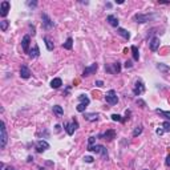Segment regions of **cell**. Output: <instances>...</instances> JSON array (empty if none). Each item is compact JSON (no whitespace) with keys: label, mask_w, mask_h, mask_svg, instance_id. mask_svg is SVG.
Listing matches in <instances>:
<instances>
[{"label":"cell","mask_w":170,"mask_h":170,"mask_svg":"<svg viewBox=\"0 0 170 170\" xmlns=\"http://www.w3.org/2000/svg\"><path fill=\"white\" fill-rule=\"evenodd\" d=\"M96 85H97V87H102V85H104V83H102L101 80H97V81H96Z\"/></svg>","instance_id":"74e56055"},{"label":"cell","mask_w":170,"mask_h":170,"mask_svg":"<svg viewBox=\"0 0 170 170\" xmlns=\"http://www.w3.org/2000/svg\"><path fill=\"white\" fill-rule=\"evenodd\" d=\"M29 43H31V37H29V35H25L23 37V41H21V48H23L24 52L29 53Z\"/></svg>","instance_id":"7c38bea8"},{"label":"cell","mask_w":170,"mask_h":170,"mask_svg":"<svg viewBox=\"0 0 170 170\" xmlns=\"http://www.w3.org/2000/svg\"><path fill=\"white\" fill-rule=\"evenodd\" d=\"M132 52H133V59H134L135 61H138L140 53H138V49H137V47H135V45H132Z\"/></svg>","instance_id":"603a6c76"},{"label":"cell","mask_w":170,"mask_h":170,"mask_svg":"<svg viewBox=\"0 0 170 170\" xmlns=\"http://www.w3.org/2000/svg\"><path fill=\"white\" fill-rule=\"evenodd\" d=\"M157 18V15L156 13H152V15H144V13H137L134 16V20L137 21V23H146V21L152 20V19Z\"/></svg>","instance_id":"3957f363"},{"label":"cell","mask_w":170,"mask_h":170,"mask_svg":"<svg viewBox=\"0 0 170 170\" xmlns=\"http://www.w3.org/2000/svg\"><path fill=\"white\" fill-rule=\"evenodd\" d=\"M98 137H100V138H104V140H108V141H112L113 138H116V132L113 129H109V130H107L105 133L100 134Z\"/></svg>","instance_id":"8fae6325"},{"label":"cell","mask_w":170,"mask_h":170,"mask_svg":"<svg viewBox=\"0 0 170 170\" xmlns=\"http://www.w3.org/2000/svg\"><path fill=\"white\" fill-rule=\"evenodd\" d=\"M98 69V65H97V63H93L92 65H89V66H87L85 69H84V72H83V76L84 77H88V76H90V75H93V73H96V71Z\"/></svg>","instance_id":"8992f818"},{"label":"cell","mask_w":170,"mask_h":170,"mask_svg":"<svg viewBox=\"0 0 170 170\" xmlns=\"http://www.w3.org/2000/svg\"><path fill=\"white\" fill-rule=\"evenodd\" d=\"M84 161H85V162H88V164H92V162H93V157H89V156L84 157Z\"/></svg>","instance_id":"d6a6232c"},{"label":"cell","mask_w":170,"mask_h":170,"mask_svg":"<svg viewBox=\"0 0 170 170\" xmlns=\"http://www.w3.org/2000/svg\"><path fill=\"white\" fill-rule=\"evenodd\" d=\"M85 108H87V105H84V104H78L76 109H77V112H80V113H84V112H85Z\"/></svg>","instance_id":"1f68e13d"},{"label":"cell","mask_w":170,"mask_h":170,"mask_svg":"<svg viewBox=\"0 0 170 170\" xmlns=\"http://www.w3.org/2000/svg\"><path fill=\"white\" fill-rule=\"evenodd\" d=\"M137 104L142 105V108H144V107H145V105H146V104H145V102H144V101H142V100H137Z\"/></svg>","instance_id":"f35d334b"},{"label":"cell","mask_w":170,"mask_h":170,"mask_svg":"<svg viewBox=\"0 0 170 170\" xmlns=\"http://www.w3.org/2000/svg\"><path fill=\"white\" fill-rule=\"evenodd\" d=\"M132 66H133V64H132L130 60H128L126 63H125V68H132Z\"/></svg>","instance_id":"e575fe53"},{"label":"cell","mask_w":170,"mask_h":170,"mask_svg":"<svg viewBox=\"0 0 170 170\" xmlns=\"http://www.w3.org/2000/svg\"><path fill=\"white\" fill-rule=\"evenodd\" d=\"M61 85H63V81H61L60 77H56V78H53V80L51 81V87H52L53 89H59Z\"/></svg>","instance_id":"e0dca14e"},{"label":"cell","mask_w":170,"mask_h":170,"mask_svg":"<svg viewBox=\"0 0 170 170\" xmlns=\"http://www.w3.org/2000/svg\"><path fill=\"white\" fill-rule=\"evenodd\" d=\"M20 77L21 78H29L31 77V71L27 65H21L20 68Z\"/></svg>","instance_id":"4fadbf2b"},{"label":"cell","mask_w":170,"mask_h":170,"mask_svg":"<svg viewBox=\"0 0 170 170\" xmlns=\"http://www.w3.org/2000/svg\"><path fill=\"white\" fill-rule=\"evenodd\" d=\"M159 37H153L152 40H150V49H152L153 52H156L157 49L159 48Z\"/></svg>","instance_id":"5bb4252c"},{"label":"cell","mask_w":170,"mask_h":170,"mask_svg":"<svg viewBox=\"0 0 170 170\" xmlns=\"http://www.w3.org/2000/svg\"><path fill=\"white\" fill-rule=\"evenodd\" d=\"M41 19H43V27H44L45 29H51L53 25H55V24H53V21L51 20V18H49V16H48L47 13H43V15H41Z\"/></svg>","instance_id":"30bf717a"},{"label":"cell","mask_w":170,"mask_h":170,"mask_svg":"<svg viewBox=\"0 0 170 170\" xmlns=\"http://www.w3.org/2000/svg\"><path fill=\"white\" fill-rule=\"evenodd\" d=\"M95 142H96L95 137H89V146H90V145H95Z\"/></svg>","instance_id":"d590c367"},{"label":"cell","mask_w":170,"mask_h":170,"mask_svg":"<svg viewBox=\"0 0 170 170\" xmlns=\"http://www.w3.org/2000/svg\"><path fill=\"white\" fill-rule=\"evenodd\" d=\"M120 71H121V65H120V63H118V61H117V63H114V64H113V69L112 71H110V72H113V73H116V72H120Z\"/></svg>","instance_id":"f1b7e54d"},{"label":"cell","mask_w":170,"mask_h":170,"mask_svg":"<svg viewBox=\"0 0 170 170\" xmlns=\"http://www.w3.org/2000/svg\"><path fill=\"white\" fill-rule=\"evenodd\" d=\"M105 100H107L108 104L110 105H116L118 102V97H117V93H116V90L110 89L109 92L105 95Z\"/></svg>","instance_id":"277c9868"},{"label":"cell","mask_w":170,"mask_h":170,"mask_svg":"<svg viewBox=\"0 0 170 170\" xmlns=\"http://www.w3.org/2000/svg\"><path fill=\"white\" fill-rule=\"evenodd\" d=\"M41 170H43V169H41Z\"/></svg>","instance_id":"ee69618b"},{"label":"cell","mask_w":170,"mask_h":170,"mask_svg":"<svg viewBox=\"0 0 170 170\" xmlns=\"http://www.w3.org/2000/svg\"><path fill=\"white\" fill-rule=\"evenodd\" d=\"M116 3H117V4H122V3H124V0H116Z\"/></svg>","instance_id":"60d3db41"},{"label":"cell","mask_w":170,"mask_h":170,"mask_svg":"<svg viewBox=\"0 0 170 170\" xmlns=\"http://www.w3.org/2000/svg\"><path fill=\"white\" fill-rule=\"evenodd\" d=\"M9 7H11V4H9V1H7V0H4V1H1V4H0V15H1V18H6L7 15H8Z\"/></svg>","instance_id":"9c48e42d"},{"label":"cell","mask_w":170,"mask_h":170,"mask_svg":"<svg viewBox=\"0 0 170 170\" xmlns=\"http://www.w3.org/2000/svg\"><path fill=\"white\" fill-rule=\"evenodd\" d=\"M156 113H158V114L164 116L165 118L170 120V112H165V110H162V109H156Z\"/></svg>","instance_id":"4316f807"},{"label":"cell","mask_w":170,"mask_h":170,"mask_svg":"<svg viewBox=\"0 0 170 170\" xmlns=\"http://www.w3.org/2000/svg\"><path fill=\"white\" fill-rule=\"evenodd\" d=\"M107 21H108V23H109L112 27H116V28H118V23H120V21H118V19L116 18L114 15H109V16L107 18Z\"/></svg>","instance_id":"2e32d148"},{"label":"cell","mask_w":170,"mask_h":170,"mask_svg":"<svg viewBox=\"0 0 170 170\" xmlns=\"http://www.w3.org/2000/svg\"><path fill=\"white\" fill-rule=\"evenodd\" d=\"M156 133H157V134H158V135H162V134H164V130H162L161 128H158V129L156 130Z\"/></svg>","instance_id":"8d00e7d4"},{"label":"cell","mask_w":170,"mask_h":170,"mask_svg":"<svg viewBox=\"0 0 170 170\" xmlns=\"http://www.w3.org/2000/svg\"><path fill=\"white\" fill-rule=\"evenodd\" d=\"M157 68H158L159 71H162V72H167V71L170 69V68H169L167 65H165V64H161V63L157 64Z\"/></svg>","instance_id":"f546056e"},{"label":"cell","mask_w":170,"mask_h":170,"mask_svg":"<svg viewBox=\"0 0 170 170\" xmlns=\"http://www.w3.org/2000/svg\"><path fill=\"white\" fill-rule=\"evenodd\" d=\"M159 128H161V129L164 130V133H169V132H170V122H169V121H165Z\"/></svg>","instance_id":"484cf974"},{"label":"cell","mask_w":170,"mask_h":170,"mask_svg":"<svg viewBox=\"0 0 170 170\" xmlns=\"http://www.w3.org/2000/svg\"><path fill=\"white\" fill-rule=\"evenodd\" d=\"M8 25H9V21L8 20H1L0 21V29L3 32H6L8 29Z\"/></svg>","instance_id":"cb8c5ba5"},{"label":"cell","mask_w":170,"mask_h":170,"mask_svg":"<svg viewBox=\"0 0 170 170\" xmlns=\"http://www.w3.org/2000/svg\"><path fill=\"white\" fill-rule=\"evenodd\" d=\"M27 6L28 7H36L37 3H36V1H27Z\"/></svg>","instance_id":"836d02e7"},{"label":"cell","mask_w":170,"mask_h":170,"mask_svg":"<svg viewBox=\"0 0 170 170\" xmlns=\"http://www.w3.org/2000/svg\"><path fill=\"white\" fill-rule=\"evenodd\" d=\"M98 117H100L98 113H85V114H84V118H85L87 121H90V122L97 121Z\"/></svg>","instance_id":"9a60e30c"},{"label":"cell","mask_w":170,"mask_h":170,"mask_svg":"<svg viewBox=\"0 0 170 170\" xmlns=\"http://www.w3.org/2000/svg\"><path fill=\"white\" fill-rule=\"evenodd\" d=\"M165 164L167 165V166H170V156H167V158H166V162Z\"/></svg>","instance_id":"ab89813d"},{"label":"cell","mask_w":170,"mask_h":170,"mask_svg":"<svg viewBox=\"0 0 170 170\" xmlns=\"http://www.w3.org/2000/svg\"><path fill=\"white\" fill-rule=\"evenodd\" d=\"M112 120H113V121H118V122H122V121H124V120L121 118V116H120V114H116V113H114V114H112Z\"/></svg>","instance_id":"4dcf8cb0"},{"label":"cell","mask_w":170,"mask_h":170,"mask_svg":"<svg viewBox=\"0 0 170 170\" xmlns=\"http://www.w3.org/2000/svg\"><path fill=\"white\" fill-rule=\"evenodd\" d=\"M63 47H64V49H68V51H71V49H72V47H73V39L72 37H68L65 43L63 44Z\"/></svg>","instance_id":"ffe728a7"},{"label":"cell","mask_w":170,"mask_h":170,"mask_svg":"<svg viewBox=\"0 0 170 170\" xmlns=\"http://www.w3.org/2000/svg\"><path fill=\"white\" fill-rule=\"evenodd\" d=\"M7 141H8V135H7L6 124H4V121H1L0 122V147H1V149L6 147Z\"/></svg>","instance_id":"6da1fadb"},{"label":"cell","mask_w":170,"mask_h":170,"mask_svg":"<svg viewBox=\"0 0 170 170\" xmlns=\"http://www.w3.org/2000/svg\"><path fill=\"white\" fill-rule=\"evenodd\" d=\"M144 92H145L144 83H142L141 80H137V81H135V87H134V89H133V93H134L135 96H140V95H142Z\"/></svg>","instance_id":"52a82bcc"},{"label":"cell","mask_w":170,"mask_h":170,"mask_svg":"<svg viewBox=\"0 0 170 170\" xmlns=\"http://www.w3.org/2000/svg\"><path fill=\"white\" fill-rule=\"evenodd\" d=\"M53 113H55L57 117H61V116L64 114V110L60 105H55V107H53Z\"/></svg>","instance_id":"7402d4cb"},{"label":"cell","mask_w":170,"mask_h":170,"mask_svg":"<svg viewBox=\"0 0 170 170\" xmlns=\"http://www.w3.org/2000/svg\"><path fill=\"white\" fill-rule=\"evenodd\" d=\"M44 41H45L47 49H48V51H53V44H52V41H51V39L45 36V37H44Z\"/></svg>","instance_id":"d4e9b609"},{"label":"cell","mask_w":170,"mask_h":170,"mask_svg":"<svg viewBox=\"0 0 170 170\" xmlns=\"http://www.w3.org/2000/svg\"><path fill=\"white\" fill-rule=\"evenodd\" d=\"M78 128V122L77 120H73L72 122H65L64 124V129H65V132L68 133L69 135H72L73 133H75V130Z\"/></svg>","instance_id":"5b68a950"},{"label":"cell","mask_w":170,"mask_h":170,"mask_svg":"<svg viewBox=\"0 0 170 170\" xmlns=\"http://www.w3.org/2000/svg\"><path fill=\"white\" fill-rule=\"evenodd\" d=\"M4 170H13V169H12L11 166H8V167H6V169H4Z\"/></svg>","instance_id":"b9f144b4"},{"label":"cell","mask_w":170,"mask_h":170,"mask_svg":"<svg viewBox=\"0 0 170 170\" xmlns=\"http://www.w3.org/2000/svg\"><path fill=\"white\" fill-rule=\"evenodd\" d=\"M49 144L47 141H44V140H40V141L36 142V150H37V153H43L45 152V150L49 149Z\"/></svg>","instance_id":"ba28073f"},{"label":"cell","mask_w":170,"mask_h":170,"mask_svg":"<svg viewBox=\"0 0 170 170\" xmlns=\"http://www.w3.org/2000/svg\"><path fill=\"white\" fill-rule=\"evenodd\" d=\"M145 170H147V169H145Z\"/></svg>","instance_id":"7bdbcfd3"},{"label":"cell","mask_w":170,"mask_h":170,"mask_svg":"<svg viewBox=\"0 0 170 170\" xmlns=\"http://www.w3.org/2000/svg\"><path fill=\"white\" fill-rule=\"evenodd\" d=\"M142 133V125H138V126H135V129L133 130V137H137Z\"/></svg>","instance_id":"83f0119b"},{"label":"cell","mask_w":170,"mask_h":170,"mask_svg":"<svg viewBox=\"0 0 170 170\" xmlns=\"http://www.w3.org/2000/svg\"><path fill=\"white\" fill-rule=\"evenodd\" d=\"M39 56H40V49H39L37 45H35V47H33V49L29 51V57L35 59V57H39Z\"/></svg>","instance_id":"ac0fdd59"},{"label":"cell","mask_w":170,"mask_h":170,"mask_svg":"<svg viewBox=\"0 0 170 170\" xmlns=\"http://www.w3.org/2000/svg\"><path fill=\"white\" fill-rule=\"evenodd\" d=\"M88 152H95V153H100L101 156H102V158H105L107 159L108 158V152H107V149H105L102 145H88Z\"/></svg>","instance_id":"7a4b0ae2"},{"label":"cell","mask_w":170,"mask_h":170,"mask_svg":"<svg viewBox=\"0 0 170 170\" xmlns=\"http://www.w3.org/2000/svg\"><path fill=\"white\" fill-rule=\"evenodd\" d=\"M77 98H78V101H80V104H84V105H87V107L89 105V102H90V100L85 95H80Z\"/></svg>","instance_id":"44dd1931"},{"label":"cell","mask_w":170,"mask_h":170,"mask_svg":"<svg viewBox=\"0 0 170 170\" xmlns=\"http://www.w3.org/2000/svg\"><path fill=\"white\" fill-rule=\"evenodd\" d=\"M117 33L120 36H122L124 39H126V40H129V39H130V33L124 28H117Z\"/></svg>","instance_id":"d6986e66"}]
</instances>
